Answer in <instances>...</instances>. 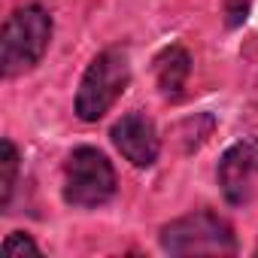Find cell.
I'll list each match as a JSON object with an SVG mask.
<instances>
[{
  "mask_svg": "<svg viewBox=\"0 0 258 258\" xmlns=\"http://www.w3.org/2000/svg\"><path fill=\"white\" fill-rule=\"evenodd\" d=\"M52 40V19L40 7H22L16 10L7 25L4 37H0V64H4V76H19L31 70L46 46Z\"/></svg>",
  "mask_w": 258,
  "mask_h": 258,
  "instance_id": "6da1fadb",
  "label": "cell"
},
{
  "mask_svg": "<svg viewBox=\"0 0 258 258\" xmlns=\"http://www.w3.org/2000/svg\"><path fill=\"white\" fill-rule=\"evenodd\" d=\"M127 79H131L127 55L118 49L100 52L82 76V85L76 94V115L82 121H97L100 115H106L109 106L127 88Z\"/></svg>",
  "mask_w": 258,
  "mask_h": 258,
  "instance_id": "7a4b0ae2",
  "label": "cell"
},
{
  "mask_svg": "<svg viewBox=\"0 0 258 258\" xmlns=\"http://www.w3.org/2000/svg\"><path fill=\"white\" fill-rule=\"evenodd\" d=\"M161 246L170 255H231L237 240L231 225L216 213H191L161 231Z\"/></svg>",
  "mask_w": 258,
  "mask_h": 258,
  "instance_id": "3957f363",
  "label": "cell"
},
{
  "mask_svg": "<svg viewBox=\"0 0 258 258\" xmlns=\"http://www.w3.org/2000/svg\"><path fill=\"white\" fill-rule=\"evenodd\" d=\"M115 195V173L97 149H76L64 167V201L70 207H100Z\"/></svg>",
  "mask_w": 258,
  "mask_h": 258,
  "instance_id": "277c9868",
  "label": "cell"
},
{
  "mask_svg": "<svg viewBox=\"0 0 258 258\" xmlns=\"http://www.w3.org/2000/svg\"><path fill=\"white\" fill-rule=\"evenodd\" d=\"M258 179V140L231 146L219 161V185L231 204H246Z\"/></svg>",
  "mask_w": 258,
  "mask_h": 258,
  "instance_id": "5b68a950",
  "label": "cell"
},
{
  "mask_svg": "<svg viewBox=\"0 0 258 258\" xmlns=\"http://www.w3.org/2000/svg\"><path fill=\"white\" fill-rule=\"evenodd\" d=\"M112 143L115 149L137 167H152L158 158V134L155 124L143 115V112H131L124 115L121 121H115L112 127Z\"/></svg>",
  "mask_w": 258,
  "mask_h": 258,
  "instance_id": "8992f818",
  "label": "cell"
},
{
  "mask_svg": "<svg viewBox=\"0 0 258 258\" xmlns=\"http://www.w3.org/2000/svg\"><path fill=\"white\" fill-rule=\"evenodd\" d=\"M188 70H191V58L179 46H170L155 58V76H158V85L167 97H176L182 91V85L188 79Z\"/></svg>",
  "mask_w": 258,
  "mask_h": 258,
  "instance_id": "52a82bcc",
  "label": "cell"
},
{
  "mask_svg": "<svg viewBox=\"0 0 258 258\" xmlns=\"http://www.w3.org/2000/svg\"><path fill=\"white\" fill-rule=\"evenodd\" d=\"M16 173H19V152L13 146V140H4L0 146V207H10L13 188H16Z\"/></svg>",
  "mask_w": 258,
  "mask_h": 258,
  "instance_id": "ba28073f",
  "label": "cell"
},
{
  "mask_svg": "<svg viewBox=\"0 0 258 258\" xmlns=\"http://www.w3.org/2000/svg\"><path fill=\"white\" fill-rule=\"evenodd\" d=\"M25 255H40L37 243L28 234H10L4 240V258H25Z\"/></svg>",
  "mask_w": 258,
  "mask_h": 258,
  "instance_id": "9c48e42d",
  "label": "cell"
},
{
  "mask_svg": "<svg viewBox=\"0 0 258 258\" xmlns=\"http://www.w3.org/2000/svg\"><path fill=\"white\" fill-rule=\"evenodd\" d=\"M249 13V0H225V16H228V25L237 28Z\"/></svg>",
  "mask_w": 258,
  "mask_h": 258,
  "instance_id": "30bf717a",
  "label": "cell"
}]
</instances>
